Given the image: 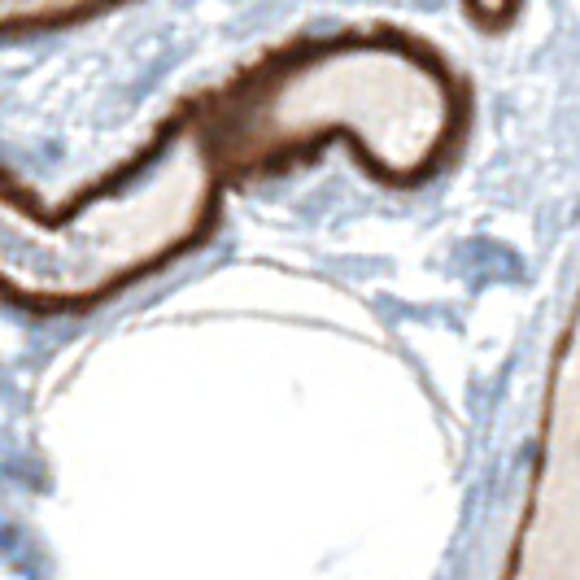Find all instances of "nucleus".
I'll list each match as a JSON object with an SVG mask.
<instances>
[{
	"mask_svg": "<svg viewBox=\"0 0 580 580\" xmlns=\"http://www.w3.org/2000/svg\"><path fill=\"white\" fill-rule=\"evenodd\" d=\"M210 205L214 153L201 127H175L140 166L66 214L0 188V293L27 306H88L184 249Z\"/></svg>",
	"mask_w": 580,
	"mask_h": 580,
	"instance_id": "obj_1",
	"label": "nucleus"
},
{
	"mask_svg": "<svg viewBox=\"0 0 580 580\" xmlns=\"http://www.w3.org/2000/svg\"><path fill=\"white\" fill-rule=\"evenodd\" d=\"M476 5H480V14H502L506 0H476Z\"/></svg>",
	"mask_w": 580,
	"mask_h": 580,
	"instance_id": "obj_2",
	"label": "nucleus"
}]
</instances>
